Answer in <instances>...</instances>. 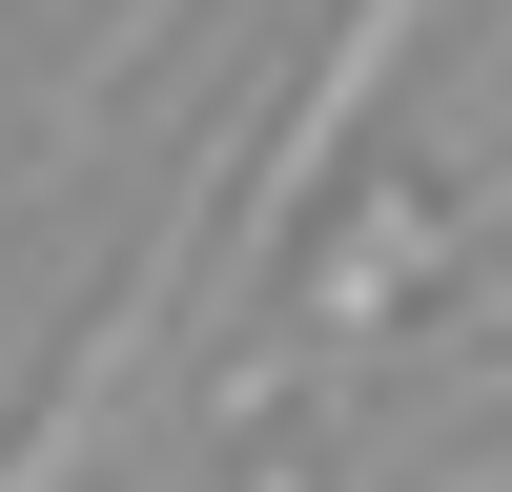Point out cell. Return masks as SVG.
<instances>
[{"label":"cell","mask_w":512,"mask_h":492,"mask_svg":"<svg viewBox=\"0 0 512 492\" xmlns=\"http://www.w3.org/2000/svg\"><path fill=\"white\" fill-rule=\"evenodd\" d=\"M226 164H246V144H205L185 185H164V226L123 246V287H103V308L62 328V369H41V390H21V431H0V492H82V472H103L123 390H144V349H164V328L205 308V226H226Z\"/></svg>","instance_id":"obj_1"},{"label":"cell","mask_w":512,"mask_h":492,"mask_svg":"<svg viewBox=\"0 0 512 492\" xmlns=\"http://www.w3.org/2000/svg\"><path fill=\"white\" fill-rule=\"evenodd\" d=\"M410 41H431V0H349V21H328V62L287 82L267 164H226V226H205V267H226L246 308H267V267H287V226H308V185L349 164V123L390 103V62H410Z\"/></svg>","instance_id":"obj_2"},{"label":"cell","mask_w":512,"mask_h":492,"mask_svg":"<svg viewBox=\"0 0 512 492\" xmlns=\"http://www.w3.org/2000/svg\"><path fill=\"white\" fill-rule=\"evenodd\" d=\"M472 246V205H431V185H369V226L308 267V308H287V349H369V308H410V287Z\"/></svg>","instance_id":"obj_3"}]
</instances>
